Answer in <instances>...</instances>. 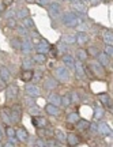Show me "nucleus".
Masks as SVG:
<instances>
[{"label": "nucleus", "instance_id": "26", "mask_svg": "<svg viewBox=\"0 0 113 147\" xmlns=\"http://www.w3.org/2000/svg\"><path fill=\"white\" fill-rule=\"evenodd\" d=\"M97 59H98V63L101 64V65H108V64H109V57L104 52L98 53V55H97Z\"/></svg>", "mask_w": 113, "mask_h": 147}, {"label": "nucleus", "instance_id": "11", "mask_svg": "<svg viewBox=\"0 0 113 147\" xmlns=\"http://www.w3.org/2000/svg\"><path fill=\"white\" fill-rule=\"evenodd\" d=\"M98 97H99V101H101V104L104 106H106L108 109H112V101H110V97L108 94L102 93V94H99Z\"/></svg>", "mask_w": 113, "mask_h": 147}, {"label": "nucleus", "instance_id": "54", "mask_svg": "<svg viewBox=\"0 0 113 147\" xmlns=\"http://www.w3.org/2000/svg\"><path fill=\"white\" fill-rule=\"evenodd\" d=\"M3 138H4V132H3V128L0 127V142L3 140Z\"/></svg>", "mask_w": 113, "mask_h": 147}, {"label": "nucleus", "instance_id": "4", "mask_svg": "<svg viewBox=\"0 0 113 147\" xmlns=\"http://www.w3.org/2000/svg\"><path fill=\"white\" fill-rule=\"evenodd\" d=\"M10 117H11V121H12V123H18V121H21L22 112H21L19 105H12V108H11Z\"/></svg>", "mask_w": 113, "mask_h": 147}, {"label": "nucleus", "instance_id": "2", "mask_svg": "<svg viewBox=\"0 0 113 147\" xmlns=\"http://www.w3.org/2000/svg\"><path fill=\"white\" fill-rule=\"evenodd\" d=\"M89 69H90V71H93V72L95 74L98 78H104V76L106 75V71H105V68H104V65H101L98 61H93V63H90Z\"/></svg>", "mask_w": 113, "mask_h": 147}, {"label": "nucleus", "instance_id": "16", "mask_svg": "<svg viewBox=\"0 0 113 147\" xmlns=\"http://www.w3.org/2000/svg\"><path fill=\"white\" fill-rule=\"evenodd\" d=\"M0 79L3 80V82H8L11 79V74H10V69L7 68V67H1L0 68Z\"/></svg>", "mask_w": 113, "mask_h": 147}, {"label": "nucleus", "instance_id": "15", "mask_svg": "<svg viewBox=\"0 0 113 147\" xmlns=\"http://www.w3.org/2000/svg\"><path fill=\"white\" fill-rule=\"evenodd\" d=\"M44 87L46 90H55L57 87V80L53 78H46L45 83H44Z\"/></svg>", "mask_w": 113, "mask_h": 147}, {"label": "nucleus", "instance_id": "40", "mask_svg": "<svg viewBox=\"0 0 113 147\" xmlns=\"http://www.w3.org/2000/svg\"><path fill=\"white\" fill-rule=\"evenodd\" d=\"M16 29H18V33L21 34V36H23V37H27L29 36V32L26 30L23 26H16Z\"/></svg>", "mask_w": 113, "mask_h": 147}, {"label": "nucleus", "instance_id": "6", "mask_svg": "<svg viewBox=\"0 0 113 147\" xmlns=\"http://www.w3.org/2000/svg\"><path fill=\"white\" fill-rule=\"evenodd\" d=\"M18 93H19L18 86H15V84H10V86L7 87V90H5V97L10 98V100H12V98H15L16 95H18Z\"/></svg>", "mask_w": 113, "mask_h": 147}, {"label": "nucleus", "instance_id": "1", "mask_svg": "<svg viewBox=\"0 0 113 147\" xmlns=\"http://www.w3.org/2000/svg\"><path fill=\"white\" fill-rule=\"evenodd\" d=\"M63 23L68 27H75L79 25V18L74 12H66L63 15Z\"/></svg>", "mask_w": 113, "mask_h": 147}, {"label": "nucleus", "instance_id": "31", "mask_svg": "<svg viewBox=\"0 0 113 147\" xmlns=\"http://www.w3.org/2000/svg\"><path fill=\"white\" fill-rule=\"evenodd\" d=\"M63 44H75V36H70V34H64L62 37Z\"/></svg>", "mask_w": 113, "mask_h": 147}, {"label": "nucleus", "instance_id": "47", "mask_svg": "<svg viewBox=\"0 0 113 147\" xmlns=\"http://www.w3.org/2000/svg\"><path fill=\"white\" fill-rule=\"evenodd\" d=\"M7 26H8V27H16L15 19H8V22H7Z\"/></svg>", "mask_w": 113, "mask_h": 147}, {"label": "nucleus", "instance_id": "24", "mask_svg": "<svg viewBox=\"0 0 113 147\" xmlns=\"http://www.w3.org/2000/svg\"><path fill=\"white\" fill-rule=\"evenodd\" d=\"M53 135H55V138H56V140L59 143H64L66 142V138H67V135L64 134L63 131H60V129H56V131L53 132Z\"/></svg>", "mask_w": 113, "mask_h": 147}, {"label": "nucleus", "instance_id": "50", "mask_svg": "<svg viewBox=\"0 0 113 147\" xmlns=\"http://www.w3.org/2000/svg\"><path fill=\"white\" fill-rule=\"evenodd\" d=\"M57 48H59V51H60V52H62V51H66V45H64L63 42H60V44L57 45Z\"/></svg>", "mask_w": 113, "mask_h": 147}, {"label": "nucleus", "instance_id": "17", "mask_svg": "<svg viewBox=\"0 0 113 147\" xmlns=\"http://www.w3.org/2000/svg\"><path fill=\"white\" fill-rule=\"evenodd\" d=\"M72 8L76 11V12H79V14H86L87 12V8L85 7V4H83L82 1H74Z\"/></svg>", "mask_w": 113, "mask_h": 147}, {"label": "nucleus", "instance_id": "52", "mask_svg": "<svg viewBox=\"0 0 113 147\" xmlns=\"http://www.w3.org/2000/svg\"><path fill=\"white\" fill-rule=\"evenodd\" d=\"M26 102H27L29 105H31V106H34V105H36V102H34V100H31V98H26Z\"/></svg>", "mask_w": 113, "mask_h": 147}, {"label": "nucleus", "instance_id": "58", "mask_svg": "<svg viewBox=\"0 0 113 147\" xmlns=\"http://www.w3.org/2000/svg\"><path fill=\"white\" fill-rule=\"evenodd\" d=\"M26 1H27V3H30V4H31V3H34L36 0H26Z\"/></svg>", "mask_w": 113, "mask_h": 147}, {"label": "nucleus", "instance_id": "13", "mask_svg": "<svg viewBox=\"0 0 113 147\" xmlns=\"http://www.w3.org/2000/svg\"><path fill=\"white\" fill-rule=\"evenodd\" d=\"M49 45H48V42L45 40H42L41 44H38L37 45V53H41V55H46V53L49 52Z\"/></svg>", "mask_w": 113, "mask_h": 147}, {"label": "nucleus", "instance_id": "29", "mask_svg": "<svg viewBox=\"0 0 113 147\" xmlns=\"http://www.w3.org/2000/svg\"><path fill=\"white\" fill-rule=\"evenodd\" d=\"M15 16H16V19H25V18L29 16V10H27V8H21V10L15 14Z\"/></svg>", "mask_w": 113, "mask_h": 147}, {"label": "nucleus", "instance_id": "42", "mask_svg": "<svg viewBox=\"0 0 113 147\" xmlns=\"http://www.w3.org/2000/svg\"><path fill=\"white\" fill-rule=\"evenodd\" d=\"M11 47L14 48V49H21V42L19 40H11Z\"/></svg>", "mask_w": 113, "mask_h": 147}, {"label": "nucleus", "instance_id": "12", "mask_svg": "<svg viewBox=\"0 0 113 147\" xmlns=\"http://www.w3.org/2000/svg\"><path fill=\"white\" fill-rule=\"evenodd\" d=\"M102 136H106V135H110V132H112V129H110V127L106 124V123H101L99 125H98V131Z\"/></svg>", "mask_w": 113, "mask_h": 147}, {"label": "nucleus", "instance_id": "35", "mask_svg": "<svg viewBox=\"0 0 113 147\" xmlns=\"http://www.w3.org/2000/svg\"><path fill=\"white\" fill-rule=\"evenodd\" d=\"M104 113H105V110H104L102 108H99V106H98V108H95V112H94V117H95V119H101V117L104 116Z\"/></svg>", "mask_w": 113, "mask_h": 147}, {"label": "nucleus", "instance_id": "49", "mask_svg": "<svg viewBox=\"0 0 113 147\" xmlns=\"http://www.w3.org/2000/svg\"><path fill=\"white\" fill-rule=\"evenodd\" d=\"M89 128H90V129H91V131L94 132V134H95V132L98 131V124H95V123H93V124H90V127H89Z\"/></svg>", "mask_w": 113, "mask_h": 147}, {"label": "nucleus", "instance_id": "28", "mask_svg": "<svg viewBox=\"0 0 113 147\" xmlns=\"http://www.w3.org/2000/svg\"><path fill=\"white\" fill-rule=\"evenodd\" d=\"M79 120H81V119H79V113H76V112L70 113L67 117V123H70V124H75V123H78Z\"/></svg>", "mask_w": 113, "mask_h": 147}, {"label": "nucleus", "instance_id": "39", "mask_svg": "<svg viewBox=\"0 0 113 147\" xmlns=\"http://www.w3.org/2000/svg\"><path fill=\"white\" fill-rule=\"evenodd\" d=\"M104 53L108 56V57H110L113 55V48H112V45H106L105 47V49H104Z\"/></svg>", "mask_w": 113, "mask_h": 147}, {"label": "nucleus", "instance_id": "34", "mask_svg": "<svg viewBox=\"0 0 113 147\" xmlns=\"http://www.w3.org/2000/svg\"><path fill=\"white\" fill-rule=\"evenodd\" d=\"M76 55H78V57H79V61H85V60L89 57L87 52H86L85 49H79V51L76 52Z\"/></svg>", "mask_w": 113, "mask_h": 147}, {"label": "nucleus", "instance_id": "18", "mask_svg": "<svg viewBox=\"0 0 113 147\" xmlns=\"http://www.w3.org/2000/svg\"><path fill=\"white\" fill-rule=\"evenodd\" d=\"M49 102H51L52 105H55L59 108V106L62 105V97L59 94H55V93H53V94H49Z\"/></svg>", "mask_w": 113, "mask_h": 147}, {"label": "nucleus", "instance_id": "23", "mask_svg": "<svg viewBox=\"0 0 113 147\" xmlns=\"http://www.w3.org/2000/svg\"><path fill=\"white\" fill-rule=\"evenodd\" d=\"M63 63L66 64L67 67H70V68H74L75 60H74V57H72L71 55H64V56H63Z\"/></svg>", "mask_w": 113, "mask_h": 147}, {"label": "nucleus", "instance_id": "60", "mask_svg": "<svg viewBox=\"0 0 113 147\" xmlns=\"http://www.w3.org/2000/svg\"><path fill=\"white\" fill-rule=\"evenodd\" d=\"M71 1H76V0H71Z\"/></svg>", "mask_w": 113, "mask_h": 147}, {"label": "nucleus", "instance_id": "32", "mask_svg": "<svg viewBox=\"0 0 113 147\" xmlns=\"http://www.w3.org/2000/svg\"><path fill=\"white\" fill-rule=\"evenodd\" d=\"M37 134H38V136H49L51 138L52 135H53V131H49V129H46V128H38Z\"/></svg>", "mask_w": 113, "mask_h": 147}, {"label": "nucleus", "instance_id": "8", "mask_svg": "<svg viewBox=\"0 0 113 147\" xmlns=\"http://www.w3.org/2000/svg\"><path fill=\"white\" fill-rule=\"evenodd\" d=\"M15 138L16 140H19V142H26L29 139V134H27L25 128H18L15 131Z\"/></svg>", "mask_w": 113, "mask_h": 147}, {"label": "nucleus", "instance_id": "41", "mask_svg": "<svg viewBox=\"0 0 113 147\" xmlns=\"http://www.w3.org/2000/svg\"><path fill=\"white\" fill-rule=\"evenodd\" d=\"M1 117H3V121H4L5 124H10V123H11L10 115H7V110H4V112L1 113Z\"/></svg>", "mask_w": 113, "mask_h": 147}, {"label": "nucleus", "instance_id": "46", "mask_svg": "<svg viewBox=\"0 0 113 147\" xmlns=\"http://www.w3.org/2000/svg\"><path fill=\"white\" fill-rule=\"evenodd\" d=\"M36 146H37V147H48V144H46V143L44 142V140H42L41 138H40V139H37Z\"/></svg>", "mask_w": 113, "mask_h": 147}, {"label": "nucleus", "instance_id": "36", "mask_svg": "<svg viewBox=\"0 0 113 147\" xmlns=\"http://www.w3.org/2000/svg\"><path fill=\"white\" fill-rule=\"evenodd\" d=\"M29 113L30 115H33V116H40V108L38 106H31L30 109H29Z\"/></svg>", "mask_w": 113, "mask_h": 147}, {"label": "nucleus", "instance_id": "44", "mask_svg": "<svg viewBox=\"0 0 113 147\" xmlns=\"http://www.w3.org/2000/svg\"><path fill=\"white\" fill-rule=\"evenodd\" d=\"M7 135H8V138H14L15 136V129L11 128V127H7Z\"/></svg>", "mask_w": 113, "mask_h": 147}, {"label": "nucleus", "instance_id": "56", "mask_svg": "<svg viewBox=\"0 0 113 147\" xmlns=\"http://www.w3.org/2000/svg\"><path fill=\"white\" fill-rule=\"evenodd\" d=\"M8 142H10V143H12V144H14V143H15V142H16V139H15V136H14V138H8Z\"/></svg>", "mask_w": 113, "mask_h": 147}, {"label": "nucleus", "instance_id": "38", "mask_svg": "<svg viewBox=\"0 0 113 147\" xmlns=\"http://www.w3.org/2000/svg\"><path fill=\"white\" fill-rule=\"evenodd\" d=\"M23 25H25L26 27H34V22H33V19H30V18L27 16V18L23 19Z\"/></svg>", "mask_w": 113, "mask_h": 147}, {"label": "nucleus", "instance_id": "22", "mask_svg": "<svg viewBox=\"0 0 113 147\" xmlns=\"http://www.w3.org/2000/svg\"><path fill=\"white\" fill-rule=\"evenodd\" d=\"M34 78V72L31 71V69H27V71H23L21 75V79L23 82H30L31 79Z\"/></svg>", "mask_w": 113, "mask_h": 147}, {"label": "nucleus", "instance_id": "59", "mask_svg": "<svg viewBox=\"0 0 113 147\" xmlns=\"http://www.w3.org/2000/svg\"><path fill=\"white\" fill-rule=\"evenodd\" d=\"M102 1H108V0H102Z\"/></svg>", "mask_w": 113, "mask_h": 147}, {"label": "nucleus", "instance_id": "7", "mask_svg": "<svg viewBox=\"0 0 113 147\" xmlns=\"http://www.w3.org/2000/svg\"><path fill=\"white\" fill-rule=\"evenodd\" d=\"M26 93H27V95L29 97H31V98H37V97H40V89L38 87H36V86H33V84H27L26 86Z\"/></svg>", "mask_w": 113, "mask_h": 147}, {"label": "nucleus", "instance_id": "43", "mask_svg": "<svg viewBox=\"0 0 113 147\" xmlns=\"http://www.w3.org/2000/svg\"><path fill=\"white\" fill-rule=\"evenodd\" d=\"M70 104H71V101H70V97H68V95L62 97V105L63 106H68Z\"/></svg>", "mask_w": 113, "mask_h": 147}, {"label": "nucleus", "instance_id": "33", "mask_svg": "<svg viewBox=\"0 0 113 147\" xmlns=\"http://www.w3.org/2000/svg\"><path fill=\"white\" fill-rule=\"evenodd\" d=\"M33 60H34L36 63H38V64H42V63H45L46 61V56L45 55H41V53H37L36 56L33 57Z\"/></svg>", "mask_w": 113, "mask_h": 147}, {"label": "nucleus", "instance_id": "3", "mask_svg": "<svg viewBox=\"0 0 113 147\" xmlns=\"http://www.w3.org/2000/svg\"><path fill=\"white\" fill-rule=\"evenodd\" d=\"M55 76L60 82H67L68 78H70V74H68V69L66 67H57L55 69Z\"/></svg>", "mask_w": 113, "mask_h": 147}, {"label": "nucleus", "instance_id": "21", "mask_svg": "<svg viewBox=\"0 0 113 147\" xmlns=\"http://www.w3.org/2000/svg\"><path fill=\"white\" fill-rule=\"evenodd\" d=\"M45 110H46V113H48V115H51V116H57L59 113H60L59 108H57V106H55V105H52V104L46 105L45 106Z\"/></svg>", "mask_w": 113, "mask_h": 147}, {"label": "nucleus", "instance_id": "45", "mask_svg": "<svg viewBox=\"0 0 113 147\" xmlns=\"http://www.w3.org/2000/svg\"><path fill=\"white\" fill-rule=\"evenodd\" d=\"M68 97H70V101H71V102H78V101H79V97H78L76 93H72V94H70Z\"/></svg>", "mask_w": 113, "mask_h": 147}, {"label": "nucleus", "instance_id": "10", "mask_svg": "<svg viewBox=\"0 0 113 147\" xmlns=\"http://www.w3.org/2000/svg\"><path fill=\"white\" fill-rule=\"evenodd\" d=\"M33 124H34L37 128H45V127L48 125V120H45L41 116H36V117L33 119Z\"/></svg>", "mask_w": 113, "mask_h": 147}, {"label": "nucleus", "instance_id": "25", "mask_svg": "<svg viewBox=\"0 0 113 147\" xmlns=\"http://www.w3.org/2000/svg\"><path fill=\"white\" fill-rule=\"evenodd\" d=\"M33 65H34V60L30 57H27L23 60V63H22V68L23 71H27V69H31L33 68Z\"/></svg>", "mask_w": 113, "mask_h": 147}, {"label": "nucleus", "instance_id": "14", "mask_svg": "<svg viewBox=\"0 0 113 147\" xmlns=\"http://www.w3.org/2000/svg\"><path fill=\"white\" fill-rule=\"evenodd\" d=\"M74 68L76 71L78 78H85V76H86V75H85V67H83L82 61H76V63L74 64Z\"/></svg>", "mask_w": 113, "mask_h": 147}, {"label": "nucleus", "instance_id": "27", "mask_svg": "<svg viewBox=\"0 0 113 147\" xmlns=\"http://www.w3.org/2000/svg\"><path fill=\"white\" fill-rule=\"evenodd\" d=\"M89 127H90V123L87 120H79L76 123V128L79 131H86L89 129Z\"/></svg>", "mask_w": 113, "mask_h": 147}, {"label": "nucleus", "instance_id": "5", "mask_svg": "<svg viewBox=\"0 0 113 147\" xmlns=\"http://www.w3.org/2000/svg\"><path fill=\"white\" fill-rule=\"evenodd\" d=\"M66 142L68 143L70 147H75L81 143V138L78 136L76 134H68L67 138H66Z\"/></svg>", "mask_w": 113, "mask_h": 147}, {"label": "nucleus", "instance_id": "30", "mask_svg": "<svg viewBox=\"0 0 113 147\" xmlns=\"http://www.w3.org/2000/svg\"><path fill=\"white\" fill-rule=\"evenodd\" d=\"M104 41L106 42V45H112L113 44V33L110 32V30L105 32V34H104Z\"/></svg>", "mask_w": 113, "mask_h": 147}, {"label": "nucleus", "instance_id": "61", "mask_svg": "<svg viewBox=\"0 0 113 147\" xmlns=\"http://www.w3.org/2000/svg\"><path fill=\"white\" fill-rule=\"evenodd\" d=\"M0 147H3V146H1V144H0Z\"/></svg>", "mask_w": 113, "mask_h": 147}, {"label": "nucleus", "instance_id": "19", "mask_svg": "<svg viewBox=\"0 0 113 147\" xmlns=\"http://www.w3.org/2000/svg\"><path fill=\"white\" fill-rule=\"evenodd\" d=\"M87 41H89L87 34H86V33H83V32L78 33V36L75 37V42H78L79 45H85V44H86Z\"/></svg>", "mask_w": 113, "mask_h": 147}, {"label": "nucleus", "instance_id": "53", "mask_svg": "<svg viewBox=\"0 0 113 147\" xmlns=\"http://www.w3.org/2000/svg\"><path fill=\"white\" fill-rule=\"evenodd\" d=\"M38 3H40L41 5H46L48 3H49V0H38Z\"/></svg>", "mask_w": 113, "mask_h": 147}, {"label": "nucleus", "instance_id": "51", "mask_svg": "<svg viewBox=\"0 0 113 147\" xmlns=\"http://www.w3.org/2000/svg\"><path fill=\"white\" fill-rule=\"evenodd\" d=\"M12 1H14V0H1L3 5H10V4H12Z\"/></svg>", "mask_w": 113, "mask_h": 147}, {"label": "nucleus", "instance_id": "37", "mask_svg": "<svg viewBox=\"0 0 113 147\" xmlns=\"http://www.w3.org/2000/svg\"><path fill=\"white\" fill-rule=\"evenodd\" d=\"M87 52V55H90V56H93V57H95L98 55V49L95 47H91V48H89V51H86Z\"/></svg>", "mask_w": 113, "mask_h": 147}, {"label": "nucleus", "instance_id": "48", "mask_svg": "<svg viewBox=\"0 0 113 147\" xmlns=\"http://www.w3.org/2000/svg\"><path fill=\"white\" fill-rule=\"evenodd\" d=\"M46 144H48V147H59V144H57V143L55 142L53 139H51V140H48V143H46Z\"/></svg>", "mask_w": 113, "mask_h": 147}, {"label": "nucleus", "instance_id": "9", "mask_svg": "<svg viewBox=\"0 0 113 147\" xmlns=\"http://www.w3.org/2000/svg\"><path fill=\"white\" fill-rule=\"evenodd\" d=\"M49 14H51L52 18H59L60 16V4L59 3H52L51 7H49Z\"/></svg>", "mask_w": 113, "mask_h": 147}, {"label": "nucleus", "instance_id": "57", "mask_svg": "<svg viewBox=\"0 0 113 147\" xmlns=\"http://www.w3.org/2000/svg\"><path fill=\"white\" fill-rule=\"evenodd\" d=\"M3 147H14V144H12V143H10V142H8V143H7V144H4V146H3Z\"/></svg>", "mask_w": 113, "mask_h": 147}, {"label": "nucleus", "instance_id": "20", "mask_svg": "<svg viewBox=\"0 0 113 147\" xmlns=\"http://www.w3.org/2000/svg\"><path fill=\"white\" fill-rule=\"evenodd\" d=\"M21 51L23 53H29L33 51V44H31V41H22L21 42Z\"/></svg>", "mask_w": 113, "mask_h": 147}, {"label": "nucleus", "instance_id": "55", "mask_svg": "<svg viewBox=\"0 0 113 147\" xmlns=\"http://www.w3.org/2000/svg\"><path fill=\"white\" fill-rule=\"evenodd\" d=\"M90 3H91L93 5H98L99 4V0H90Z\"/></svg>", "mask_w": 113, "mask_h": 147}]
</instances>
